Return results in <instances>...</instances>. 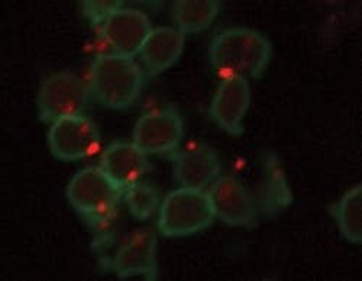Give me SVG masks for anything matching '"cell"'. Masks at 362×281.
Returning <instances> with one entry per match:
<instances>
[{"label":"cell","mask_w":362,"mask_h":281,"mask_svg":"<svg viewBox=\"0 0 362 281\" xmlns=\"http://www.w3.org/2000/svg\"><path fill=\"white\" fill-rule=\"evenodd\" d=\"M271 58L273 45L262 33L252 28H228L209 45L210 64L223 77L259 79Z\"/></svg>","instance_id":"1"},{"label":"cell","mask_w":362,"mask_h":281,"mask_svg":"<svg viewBox=\"0 0 362 281\" xmlns=\"http://www.w3.org/2000/svg\"><path fill=\"white\" fill-rule=\"evenodd\" d=\"M145 81L144 69L132 57L116 52L96 57L90 67V98L106 109L124 110L139 98Z\"/></svg>","instance_id":"2"},{"label":"cell","mask_w":362,"mask_h":281,"mask_svg":"<svg viewBox=\"0 0 362 281\" xmlns=\"http://www.w3.org/2000/svg\"><path fill=\"white\" fill-rule=\"evenodd\" d=\"M66 196L87 224L103 226L116 214L124 200V190L119 189L100 167H87L69 181Z\"/></svg>","instance_id":"3"},{"label":"cell","mask_w":362,"mask_h":281,"mask_svg":"<svg viewBox=\"0 0 362 281\" xmlns=\"http://www.w3.org/2000/svg\"><path fill=\"white\" fill-rule=\"evenodd\" d=\"M216 219L207 190L178 187L158 209V231L167 238H185L204 231Z\"/></svg>","instance_id":"4"},{"label":"cell","mask_w":362,"mask_h":281,"mask_svg":"<svg viewBox=\"0 0 362 281\" xmlns=\"http://www.w3.org/2000/svg\"><path fill=\"white\" fill-rule=\"evenodd\" d=\"M88 98L87 83L76 73H54L42 81L38 91L37 109L40 119L51 125L59 119L81 115Z\"/></svg>","instance_id":"5"},{"label":"cell","mask_w":362,"mask_h":281,"mask_svg":"<svg viewBox=\"0 0 362 281\" xmlns=\"http://www.w3.org/2000/svg\"><path fill=\"white\" fill-rule=\"evenodd\" d=\"M185 138V120L175 108L144 113L135 123L132 141L148 155L174 154Z\"/></svg>","instance_id":"6"},{"label":"cell","mask_w":362,"mask_h":281,"mask_svg":"<svg viewBox=\"0 0 362 281\" xmlns=\"http://www.w3.org/2000/svg\"><path fill=\"white\" fill-rule=\"evenodd\" d=\"M100 144V132L96 123L87 115H76L51 123L48 131V147L55 159L62 161H78Z\"/></svg>","instance_id":"7"},{"label":"cell","mask_w":362,"mask_h":281,"mask_svg":"<svg viewBox=\"0 0 362 281\" xmlns=\"http://www.w3.org/2000/svg\"><path fill=\"white\" fill-rule=\"evenodd\" d=\"M215 216L223 224L250 228L258 221L255 196L233 176H219L207 189Z\"/></svg>","instance_id":"8"},{"label":"cell","mask_w":362,"mask_h":281,"mask_svg":"<svg viewBox=\"0 0 362 281\" xmlns=\"http://www.w3.org/2000/svg\"><path fill=\"white\" fill-rule=\"evenodd\" d=\"M158 241L153 229H138L132 232L109 263V268L120 278L144 277L156 280L158 275Z\"/></svg>","instance_id":"9"},{"label":"cell","mask_w":362,"mask_h":281,"mask_svg":"<svg viewBox=\"0 0 362 281\" xmlns=\"http://www.w3.org/2000/svg\"><path fill=\"white\" fill-rule=\"evenodd\" d=\"M251 84L243 77H223L210 102L209 115L218 127L232 137L243 135L251 106Z\"/></svg>","instance_id":"10"},{"label":"cell","mask_w":362,"mask_h":281,"mask_svg":"<svg viewBox=\"0 0 362 281\" xmlns=\"http://www.w3.org/2000/svg\"><path fill=\"white\" fill-rule=\"evenodd\" d=\"M173 171L180 187L207 190L221 176V160L212 147L199 142L175 152Z\"/></svg>","instance_id":"11"},{"label":"cell","mask_w":362,"mask_h":281,"mask_svg":"<svg viewBox=\"0 0 362 281\" xmlns=\"http://www.w3.org/2000/svg\"><path fill=\"white\" fill-rule=\"evenodd\" d=\"M102 30L113 52L134 58L153 30V23L146 13L122 6L106 21Z\"/></svg>","instance_id":"12"},{"label":"cell","mask_w":362,"mask_h":281,"mask_svg":"<svg viewBox=\"0 0 362 281\" xmlns=\"http://www.w3.org/2000/svg\"><path fill=\"white\" fill-rule=\"evenodd\" d=\"M99 167L119 189L127 190L142 181L149 170V160L134 141H116L102 152Z\"/></svg>","instance_id":"13"},{"label":"cell","mask_w":362,"mask_h":281,"mask_svg":"<svg viewBox=\"0 0 362 281\" xmlns=\"http://www.w3.org/2000/svg\"><path fill=\"white\" fill-rule=\"evenodd\" d=\"M185 44L186 35L181 34L177 28H153L138 54L142 59L144 70L149 76L164 73L178 61L183 54Z\"/></svg>","instance_id":"14"},{"label":"cell","mask_w":362,"mask_h":281,"mask_svg":"<svg viewBox=\"0 0 362 281\" xmlns=\"http://www.w3.org/2000/svg\"><path fill=\"white\" fill-rule=\"evenodd\" d=\"M259 214L273 217L293 203V193L284 168L274 152L265 154L262 180L254 195Z\"/></svg>","instance_id":"15"},{"label":"cell","mask_w":362,"mask_h":281,"mask_svg":"<svg viewBox=\"0 0 362 281\" xmlns=\"http://www.w3.org/2000/svg\"><path fill=\"white\" fill-rule=\"evenodd\" d=\"M221 9L218 0H178L173 6V21L181 34H199L216 21Z\"/></svg>","instance_id":"16"},{"label":"cell","mask_w":362,"mask_h":281,"mask_svg":"<svg viewBox=\"0 0 362 281\" xmlns=\"http://www.w3.org/2000/svg\"><path fill=\"white\" fill-rule=\"evenodd\" d=\"M361 207H362V189L361 184L354 185L334 206L330 213L344 235L349 242L359 245L362 241L361 231Z\"/></svg>","instance_id":"17"},{"label":"cell","mask_w":362,"mask_h":281,"mask_svg":"<svg viewBox=\"0 0 362 281\" xmlns=\"http://www.w3.org/2000/svg\"><path fill=\"white\" fill-rule=\"evenodd\" d=\"M124 202L135 219L146 221L158 212L163 200L153 184L139 181L124 190Z\"/></svg>","instance_id":"18"},{"label":"cell","mask_w":362,"mask_h":281,"mask_svg":"<svg viewBox=\"0 0 362 281\" xmlns=\"http://www.w3.org/2000/svg\"><path fill=\"white\" fill-rule=\"evenodd\" d=\"M122 6L124 2H119V0H86L81 4V13L93 26H103Z\"/></svg>","instance_id":"19"}]
</instances>
